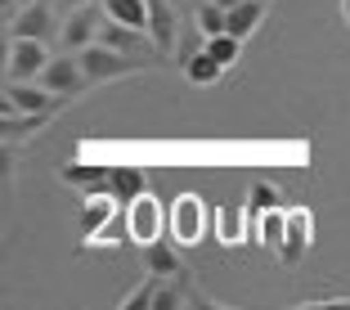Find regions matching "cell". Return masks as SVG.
<instances>
[{
    "mask_svg": "<svg viewBox=\"0 0 350 310\" xmlns=\"http://www.w3.org/2000/svg\"><path fill=\"white\" fill-rule=\"evenodd\" d=\"M63 31V10L54 0H23L18 14H10V27L5 36L18 41V36H31V41H59Z\"/></svg>",
    "mask_w": 350,
    "mask_h": 310,
    "instance_id": "cell-1",
    "label": "cell"
},
{
    "mask_svg": "<svg viewBox=\"0 0 350 310\" xmlns=\"http://www.w3.org/2000/svg\"><path fill=\"white\" fill-rule=\"evenodd\" d=\"M211 207L202 203L198 194H180L166 211V238H171L175 248H198L206 238V225H211Z\"/></svg>",
    "mask_w": 350,
    "mask_h": 310,
    "instance_id": "cell-2",
    "label": "cell"
},
{
    "mask_svg": "<svg viewBox=\"0 0 350 310\" xmlns=\"http://www.w3.org/2000/svg\"><path fill=\"white\" fill-rule=\"evenodd\" d=\"M77 59H81L85 77H90V86H103V81H117V77H131V73H144V68H153L148 59H135V54H122L113 50V45H85V50H77Z\"/></svg>",
    "mask_w": 350,
    "mask_h": 310,
    "instance_id": "cell-3",
    "label": "cell"
},
{
    "mask_svg": "<svg viewBox=\"0 0 350 310\" xmlns=\"http://www.w3.org/2000/svg\"><path fill=\"white\" fill-rule=\"evenodd\" d=\"M122 216H126V234H131L135 248H153V243H162V238H166V207L157 203L148 189L139 198L126 203Z\"/></svg>",
    "mask_w": 350,
    "mask_h": 310,
    "instance_id": "cell-4",
    "label": "cell"
},
{
    "mask_svg": "<svg viewBox=\"0 0 350 310\" xmlns=\"http://www.w3.org/2000/svg\"><path fill=\"white\" fill-rule=\"evenodd\" d=\"M50 41H31V36H18L10 41V54H5V81H36L50 63Z\"/></svg>",
    "mask_w": 350,
    "mask_h": 310,
    "instance_id": "cell-5",
    "label": "cell"
},
{
    "mask_svg": "<svg viewBox=\"0 0 350 310\" xmlns=\"http://www.w3.org/2000/svg\"><path fill=\"white\" fill-rule=\"evenodd\" d=\"M41 86H50L54 94H63V99H77V94L90 86V77H85V68H81V59H77V50H63V54H54L50 63H45V73L36 77Z\"/></svg>",
    "mask_w": 350,
    "mask_h": 310,
    "instance_id": "cell-6",
    "label": "cell"
},
{
    "mask_svg": "<svg viewBox=\"0 0 350 310\" xmlns=\"http://www.w3.org/2000/svg\"><path fill=\"white\" fill-rule=\"evenodd\" d=\"M103 18H108V14H103V0L99 5H81V10H68L63 14V31H59L63 50H85V45H94Z\"/></svg>",
    "mask_w": 350,
    "mask_h": 310,
    "instance_id": "cell-7",
    "label": "cell"
},
{
    "mask_svg": "<svg viewBox=\"0 0 350 310\" xmlns=\"http://www.w3.org/2000/svg\"><path fill=\"white\" fill-rule=\"evenodd\" d=\"M5 103L18 108V113H54V108H63V103H72V99L54 94L41 81H5Z\"/></svg>",
    "mask_w": 350,
    "mask_h": 310,
    "instance_id": "cell-8",
    "label": "cell"
},
{
    "mask_svg": "<svg viewBox=\"0 0 350 310\" xmlns=\"http://www.w3.org/2000/svg\"><path fill=\"white\" fill-rule=\"evenodd\" d=\"M126 211V203L113 194V189H99V194H85V207H81V238L90 243L94 234H103V229L113 225L117 216Z\"/></svg>",
    "mask_w": 350,
    "mask_h": 310,
    "instance_id": "cell-9",
    "label": "cell"
},
{
    "mask_svg": "<svg viewBox=\"0 0 350 310\" xmlns=\"http://www.w3.org/2000/svg\"><path fill=\"white\" fill-rule=\"evenodd\" d=\"M310 243H314V216H310V207H288V243H283L278 261L297 266L310 252Z\"/></svg>",
    "mask_w": 350,
    "mask_h": 310,
    "instance_id": "cell-10",
    "label": "cell"
},
{
    "mask_svg": "<svg viewBox=\"0 0 350 310\" xmlns=\"http://www.w3.org/2000/svg\"><path fill=\"white\" fill-rule=\"evenodd\" d=\"M50 117L54 113H18V108L5 103V113H0V140H5V148H18V140H31L36 131H45Z\"/></svg>",
    "mask_w": 350,
    "mask_h": 310,
    "instance_id": "cell-11",
    "label": "cell"
},
{
    "mask_svg": "<svg viewBox=\"0 0 350 310\" xmlns=\"http://www.w3.org/2000/svg\"><path fill=\"white\" fill-rule=\"evenodd\" d=\"M265 14H269V0H234L229 5V31L238 41H252L265 23Z\"/></svg>",
    "mask_w": 350,
    "mask_h": 310,
    "instance_id": "cell-12",
    "label": "cell"
},
{
    "mask_svg": "<svg viewBox=\"0 0 350 310\" xmlns=\"http://www.w3.org/2000/svg\"><path fill=\"white\" fill-rule=\"evenodd\" d=\"M108 176H113V166H94V162H68L59 171L63 185L81 189V194H99V189H108Z\"/></svg>",
    "mask_w": 350,
    "mask_h": 310,
    "instance_id": "cell-13",
    "label": "cell"
},
{
    "mask_svg": "<svg viewBox=\"0 0 350 310\" xmlns=\"http://www.w3.org/2000/svg\"><path fill=\"white\" fill-rule=\"evenodd\" d=\"M252 238H256L265 252H283V243H288V207H274V211L256 216V225H252Z\"/></svg>",
    "mask_w": 350,
    "mask_h": 310,
    "instance_id": "cell-14",
    "label": "cell"
},
{
    "mask_svg": "<svg viewBox=\"0 0 350 310\" xmlns=\"http://www.w3.org/2000/svg\"><path fill=\"white\" fill-rule=\"evenodd\" d=\"M193 27L202 31V36L229 31V5H220V0H198L193 5Z\"/></svg>",
    "mask_w": 350,
    "mask_h": 310,
    "instance_id": "cell-15",
    "label": "cell"
},
{
    "mask_svg": "<svg viewBox=\"0 0 350 310\" xmlns=\"http://www.w3.org/2000/svg\"><path fill=\"white\" fill-rule=\"evenodd\" d=\"M180 73L189 77V86H216L220 77H225V63H216V59H211L206 50H198L193 59H189L185 68H180Z\"/></svg>",
    "mask_w": 350,
    "mask_h": 310,
    "instance_id": "cell-16",
    "label": "cell"
},
{
    "mask_svg": "<svg viewBox=\"0 0 350 310\" xmlns=\"http://www.w3.org/2000/svg\"><path fill=\"white\" fill-rule=\"evenodd\" d=\"M103 14L126 27H144L148 31V0H103Z\"/></svg>",
    "mask_w": 350,
    "mask_h": 310,
    "instance_id": "cell-17",
    "label": "cell"
},
{
    "mask_svg": "<svg viewBox=\"0 0 350 310\" xmlns=\"http://www.w3.org/2000/svg\"><path fill=\"white\" fill-rule=\"evenodd\" d=\"M108 189H113L122 203H131V198L144 194V171H139V166H113V176H108Z\"/></svg>",
    "mask_w": 350,
    "mask_h": 310,
    "instance_id": "cell-18",
    "label": "cell"
},
{
    "mask_svg": "<svg viewBox=\"0 0 350 310\" xmlns=\"http://www.w3.org/2000/svg\"><path fill=\"white\" fill-rule=\"evenodd\" d=\"M243 229H252L247 211H243V207H225L220 220H216V238L225 243V248H238V243H243Z\"/></svg>",
    "mask_w": 350,
    "mask_h": 310,
    "instance_id": "cell-19",
    "label": "cell"
},
{
    "mask_svg": "<svg viewBox=\"0 0 350 310\" xmlns=\"http://www.w3.org/2000/svg\"><path fill=\"white\" fill-rule=\"evenodd\" d=\"M144 252H148V270H153V274H162V279H180V274H185L180 257L166 248V238H162V243H153V248H144Z\"/></svg>",
    "mask_w": 350,
    "mask_h": 310,
    "instance_id": "cell-20",
    "label": "cell"
},
{
    "mask_svg": "<svg viewBox=\"0 0 350 310\" xmlns=\"http://www.w3.org/2000/svg\"><path fill=\"white\" fill-rule=\"evenodd\" d=\"M206 54L216 63H225V68H234L238 59H243V41H238L234 31H220V36H206Z\"/></svg>",
    "mask_w": 350,
    "mask_h": 310,
    "instance_id": "cell-21",
    "label": "cell"
},
{
    "mask_svg": "<svg viewBox=\"0 0 350 310\" xmlns=\"http://www.w3.org/2000/svg\"><path fill=\"white\" fill-rule=\"evenodd\" d=\"M157 288H162V274H153V270H148V279L122 297V310H148V306H153V297H157Z\"/></svg>",
    "mask_w": 350,
    "mask_h": 310,
    "instance_id": "cell-22",
    "label": "cell"
},
{
    "mask_svg": "<svg viewBox=\"0 0 350 310\" xmlns=\"http://www.w3.org/2000/svg\"><path fill=\"white\" fill-rule=\"evenodd\" d=\"M278 207V194L269 185H252L247 203H243V211H247V225H256V216H265V211H274Z\"/></svg>",
    "mask_w": 350,
    "mask_h": 310,
    "instance_id": "cell-23",
    "label": "cell"
},
{
    "mask_svg": "<svg viewBox=\"0 0 350 310\" xmlns=\"http://www.w3.org/2000/svg\"><path fill=\"white\" fill-rule=\"evenodd\" d=\"M54 5L68 14V10H81V5H99V0H54Z\"/></svg>",
    "mask_w": 350,
    "mask_h": 310,
    "instance_id": "cell-24",
    "label": "cell"
},
{
    "mask_svg": "<svg viewBox=\"0 0 350 310\" xmlns=\"http://www.w3.org/2000/svg\"><path fill=\"white\" fill-rule=\"evenodd\" d=\"M341 5H346V23H350V0H341Z\"/></svg>",
    "mask_w": 350,
    "mask_h": 310,
    "instance_id": "cell-25",
    "label": "cell"
}]
</instances>
